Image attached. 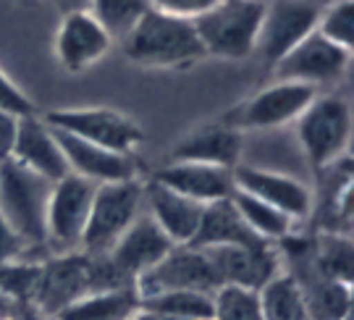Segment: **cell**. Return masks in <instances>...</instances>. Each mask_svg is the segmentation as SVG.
I'll return each mask as SVG.
<instances>
[{"mask_svg":"<svg viewBox=\"0 0 354 320\" xmlns=\"http://www.w3.org/2000/svg\"><path fill=\"white\" fill-rule=\"evenodd\" d=\"M129 286L131 283L115 273L108 257H87L82 252L53 255L50 260L39 263V281L32 299V310L53 320L61 310L74 305L82 297L129 289Z\"/></svg>","mask_w":354,"mask_h":320,"instance_id":"1","label":"cell"},{"mask_svg":"<svg viewBox=\"0 0 354 320\" xmlns=\"http://www.w3.org/2000/svg\"><path fill=\"white\" fill-rule=\"evenodd\" d=\"M124 42V55L145 68H178L197 64L205 55L194 24L150 8Z\"/></svg>","mask_w":354,"mask_h":320,"instance_id":"2","label":"cell"},{"mask_svg":"<svg viewBox=\"0 0 354 320\" xmlns=\"http://www.w3.org/2000/svg\"><path fill=\"white\" fill-rule=\"evenodd\" d=\"M50 189V181L16 163L13 158L0 160V216L32 250L48 247L45 213Z\"/></svg>","mask_w":354,"mask_h":320,"instance_id":"3","label":"cell"},{"mask_svg":"<svg viewBox=\"0 0 354 320\" xmlns=\"http://www.w3.org/2000/svg\"><path fill=\"white\" fill-rule=\"evenodd\" d=\"M145 210V184L140 179L102 184L95 189L92 207L79 252L87 257H105L115 242L131 229Z\"/></svg>","mask_w":354,"mask_h":320,"instance_id":"4","label":"cell"},{"mask_svg":"<svg viewBox=\"0 0 354 320\" xmlns=\"http://www.w3.org/2000/svg\"><path fill=\"white\" fill-rule=\"evenodd\" d=\"M263 11L266 3L257 0H218L210 11L192 21L205 55H218L228 61L252 55Z\"/></svg>","mask_w":354,"mask_h":320,"instance_id":"5","label":"cell"},{"mask_svg":"<svg viewBox=\"0 0 354 320\" xmlns=\"http://www.w3.org/2000/svg\"><path fill=\"white\" fill-rule=\"evenodd\" d=\"M307 160L315 168L333 166L352 140V108L339 95H315L294 121Z\"/></svg>","mask_w":354,"mask_h":320,"instance_id":"6","label":"cell"},{"mask_svg":"<svg viewBox=\"0 0 354 320\" xmlns=\"http://www.w3.org/2000/svg\"><path fill=\"white\" fill-rule=\"evenodd\" d=\"M45 124L121 155H134L145 140V131L134 118L111 108H61L45 115Z\"/></svg>","mask_w":354,"mask_h":320,"instance_id":"7","label":"cell"},{"mask_svg":"<svg viewBox=\"0 0 354 320\" xmlns=\"http://www.w3.org/2000/svg\"><path fill=\"white\" fill-rule=\"evenodd\" d=\"M223 283L218 279L213 260L205 250L197 247H174L168 255L142 279L134 281V292L140 302L165 292H205L215 294Z\"/></svg>","mask_w":354,"mask_h":320,"instance_id":"8","label":"cell"},{"mask_svg":"<svg viewBox=\"0 0 354 320\" xmlns=\"http://www.w3.org/2000/svg\"><path fill=\"white\" fill-rule=\"evenodd\" d=\"M95 189H97L95 184L79 179L74 173L53 184L45 213V234H48V247L55 250V255L79 252Z\"/></svg>","mask_w":354,"mask_h":320,"instance_id":"9","label":"cell"},{"mask_svg":"<svg viewBox=\"0 0 354 320\" xmlns=\"http://www.w3.org/2000/svg\"><path fill=\"white\" fill-rule=\"evenodd\" d=\"M317 16L320 8L310 0H268L254 53H260L263 64L273 68L291 48L315 32Z\"/></svg>","mask_w":354,"mask_h":320,"instance_id":"10","label":"cell"},{"mask_svg":"<svg viewBox=\"0 0 354 320\" xmlns=\"http://www.w3.org/2000/svg\"><path fill=\"white\" fill-rule=\"evenodd\" d=\"M317 90L304 87V84H291V82H273L270 87L252 95L247 103L236 105L228 113L226 124L236 131H266V129L286 126L297 121L307 105L313 103Z\"/></svg>","mask_w":354,"mask_h":320,"instance_id":"11","label":"cell"},{"mask_svg":"<svg viewBox=\"0 0 354 320\" xmlns=\"http://www.w3.org/2000/svg\"><path fill=\"white\" fill-rule=\"evenodd\" d=\"M352 53L342 50L323 39L317 32L304 37L297 48H291L279 64L270 68L273 82H291V84H304L317 90L320 84L339 82L349 66Z\"/></svg>","mask_w":354,"mask_h":320,"instance_id":"12","label":"cell"},{"mask_svg":"<svg viewBox=\"0 0 354 320\" xmlns=\"http://www.w3.org/2000/svg\"><path fill=\"white\" fill-rule=\"evenodd\" d=\"M174 247L176 244L165 236L160 226L147 213H142L105 257L115 268V273L134 286V281L150 273Z\"/></svg>","mask_w":354,"mask_h":320,"instance_id":"13","label":"cell"},{"mask_svg":"<svg viewBox=\"0 0 354 320\" xmlns=\"http://www.w3.org/2000/svg\"><path fill=\"white\" fill-rule=\"evenodd\" d=\"M234 187L244 194H252L263 200L266 205L281 210L291 220H302L313 213V192L307 184L297 181L294 176L266 171L254 166H236L234 168Z\"/></svg>","mask_w":354,"mask_h":320,"instance_id":"14","label":"cell"},{"mask_svg":"<svg viewBox=\"0 0 354 320\" xmlns=\"http://www.w3.org/2000/svg\"><path fill=\"white\" fill-rule=\"evenodd\" d=\"M111 42L113 39L89 11L64 13L55 32V58L68 74H82L111 50Z\"/></svg>","mask_w":354,"mask_h":320,"instance_id":"15","label":"cell"},{"mask_svg":"<svg viewBox=\"0 0 354 320\" xmlns=\"http://www.w3.org/2000/svg\"><path fill=\"white\" fill-rule=\"evenodd\" d=\"M53 134H55V140L64 150L68 171L79 179L89 181L95 187L137 179V163H134L131 155L105 150V147H97L92 142L79 140L74 134H66V131H58V129H53Z\"/></svg>","mask_w":354,"mask_h":320,"instance_id":"16","label":"cell"},{"mask_svg":"<svg viewBox=\"0 0 354 320\" xmlns=\"http://www.w3.org/2000/svg\"><path fill=\"white\" fill-rule=\"evenodd\" d=\"M205 252L213 260L223 286H241L250 292H260L279 273V257L270 242L244 244V247H213Z\"/></svg>","mask_w":354,"mask_h":320,"instance_id":"17","label":"cell"},{"mask_svg":"<svg viewBox=\"0 0 354 320\" xmlns=\"http://www.w3.org/2000/svg\"><path fill=\"white\" fill-rule=\"evenodd\" d=\"M11 158L29 171H35L37 176L48 179L50 184L71 173L53 129L45 124V118H37L32 113L19 118V131H16Z\"/></svg>","mask_w":354,"mask_h":320,"instance_id":"18","label":"cell"},{"mask_svg":"<svg viewBox=\"0 0 354 320\" xmlns=\"http://www.w3.org/2000/svg\"><path fill=\"white\" fill-rule=\"evenodd\" d=\"M145 213L160 226V231L176 247H187L197 236L205 205L152 179L145 184Z\"/></svg>","mask_w":354,"mask_h":320,"instance_id":"19","label":"cell"},{"mask_svg":"<svg viewBox=\"0 0 354 320\" xmlns=\"http://www.w3.org/2000/svg\"><path fill=\"white\" fill-rule=\"evenodd\" d=\"M152 179L163 184L174 192L189 197L200 205H210L218 200H228L236 192L234 187V168L207 166V163H181L171 160L165 168H160Z\"/></svg>","mask_w":354,"mask_h":320,"instance_id":"20","label":"cell"},{"mask_svg":"<svg viewBox=\"0 0 354 320\" xmlns=\"http://www.w3.org/2000/svg\"><path fill=\"white\" fill-rule=\"evenodd\" d=\"M241 153V131L228 124H215L194 131L171 150V160L207 163V166L236 168Z\"/></svg>","mask_w":354,"mask_h":320,"instance_id":"21","label":"cell"},{"mask_svg":"<svg viewBox=\"0 0 354 320\" xmlns=\"http://www.w3.org/2000/svg\"><path fill=\"white\" fill-rule=\"evenodd\" d=\"M263 239L254 236L241 220L239 210L234 207L231 197L205 205L203 220L192 247L197 250H213V247H244V244H260Z\"/></svg>","mask_w":354,"mask_h":320,"instance_id":"22","label":"cell"},{"mask_svg":"<svg viewBox=\"0 0 354 320\" xmlns=\"http://www.w3.org/2000/svg\"><path fill=\"white\" fill-rule=\"evenodd\" d=\"M142 302L134 286L97 292L76 299L74 305L61 310L53 320H134L140 315Z\"/></svg>","mask_w":354,"mask_h":320,"instance_id":"23","label":"cell"},{"mask_svg":"<svg viewBox=\"0 0 354 320\" xmlns=\"http://www.w3.org/2000/svg\"><path fill=\"white\" fill-rule=\"evenodd\" d=\"M299 289L310 320H352V289L346 283L328 281L315 270V279Z\"/></svg>","mask_w":354,"mask_h":320,"instance_id":"24","label":"cell"},{"mask_svg":"<svg viewBox=\"0 0 354 320\" xmlns=\"http://www.w3.org/2000/svg\"><path fill=\"white\" fill-rule=\"evenodd\" d=\"M257 302L263 320H310L302 289L289 273H276L257 292Z\"/></svg>","mask_w":354,"mask_h":320,"instance_id":"25","label":"cell"},{"mask_svg":"<svg viewBox=\"0 0 354 320\" xmlns=\"http://www.w3.org/2000/svg\"><path fill=\"white\" fill-rule=\"evenodd\" d=\"M231 203L234 207L239 210L241 220L247 223V229L252 231L254 236H260L263 242H279V239H286L291 234V226H294V220L286 218L281 210L276 207L266 205L263 200H257L252 194H244V192H236L231 194Z\"/></svg>","mask_w":354,"mask_h":320,"instance_id":"26","label":"cell"},{"mask_svg":"<svg viewBox=\"0 0 354 320\" xmlns=\"http://www.w3.org/2000/svg\"><path fill=\"white\" fill-rule=\"evenodd\" d=\"M313 265H315L317 276L349 286L352 283V239L346 234L326 231L317 239Z\"/></svg>","mask_w":354,"mask_h":320,"instance_id":"27","label":"cell"},{"mask_svg":"<svg viewBox=\"0 0 354 320\" xmlns=\"http://www.w3.org/2000/svg\"><path fill=\"white\" fill-rule=\"evenodd\" d=\"M87 11L108 32L111 39H124L150 11L147 0H89Z\"/></svg>","mask_w":354,"mask_h":320,"instance_id":"28","label":"cell"},{"mask_svg":"<svg viewBox=\"0 0 354 320\" xmlns=\"http://www.w3.org/2000/svg\"><path fill=\"white\" fill-rule=\"evenodd\" d=\"M145 312L174 315V318L210 320L213 318V294L205 292H165L142 302Z\"/></svg>","mask_w":354,"mask_h":320,"instance_id":"29","label":"cell"},{"mask_svg":"<svg viewBox=\"0 0 354 320\" xmlns=\"http://www.w3.org/2000/svg\"><path fill=\"white\" fill-rule=\"evenodd\" d=\"M315 32L330 45L352 53L354 45V0H336L328 8H320Z\"/></svg>","mask_w":354,"mask_h":320,"instance_id":"30","label":"cell"},{"mask_svg":"<svg viewBox=\"0 0 354 320\" xmlns=\"http://www.w3.org/2000/svg\"><path fill=\"white\" fill-rule=\"evenodd\" d=\"M210 320H263L257 292L241 289V286H221L213 294Z\"/></svg>","mask_w":354,"mask_h":320,"instance_id":"31","label":"cell"},{"mask_svg":"<svg viewBox=\"0 0 354 320\" xmlns=\"http://www.w3.org/2000/svg\"><path fill=\"white\" fill-rule=\"evenodd\" d=\"M39 263H3L0 265V294L32 308V299L37 292Z\"/></svg>","mask_w":354,"mask_h":320,"instance_id":"32","label":"cell"},{"mask_svg":"<svg viewBox=\"0 0 354 320\" xmlns=\"http://www.w3.org/2000/svg\"><path fill=\"white\" fill-rule=\"evenodd\" d=\"M218 0H147V6L168 16H176V19H187L194 21L197 16H203L205 11H210Z\"/></svg>","mask_w":354,"mask_h":320,"instance_id":"33","label":"cell"},{"mask_svg":"<svg viewBox=\"0 0 354 320\" xmlns=\"http://www.w3.org/2000/svg\"><path fill=\"white\" fill-rule=\"evenodd\" d=\"M26 250H32V247L6 223V218L0 216V265L3 263H26Z\"/></svg>","mask_w":354,"mask_h":320,"instance_id":"34","label":"cell"},{"mask_svg":"<svg viewBox=\"0 0 354 320\" xmlns=\"http://www.w3.org/2000/svg\"><path fill=\"white\" fill-rule=\"evenodd\" d=\"M0 108H6V111H11V113H16V115L32 113V103H29V97H26L19 87H13L11 82L6 79L3 71H0Z\"/></svg>","mask_w":354,"mask_h":320,"instance_id":"35","label":"cell"},{"mask_svg":"<svg viewBox=\"0 0 354 320\" xmlns=\"http://www.w3.org/2000/svg\"><path fill=\"white\" fill-rule=\"evenodd\" d=\"M19 118L21 115L0 108V160L11 158L13 144H16V131H19Z\"/></svg>","mask_w":354,"mask_h":320,"instance_id":"36","label":"cell"},{"mask_svg":"<svg viewBox=\"0 0 354 320\" xmlns=\"http://www.w3.org/2000/svg\"><path fill=\"white\" fill-rule=\"evenodd\" d=\"M55 6L61 8V13H71V11H87L89 0H55Z\"/></svg>","mask_w":354,"mask_h":320,"instance_id":"37","label":"cell"},{"mask_svg":"<svg viewBox=\"0 0 354 320\" xmlns=\"http://www.w3.org/2000/svg\"><path fill=\"white\" fill-rule=\"evenodd\" d=\"M137 320H192V318H174V315H155V312H145L140 310Z\"/></svg>","mask_w":354,"mask_h":320,"instance_id":"38","label":"cell"},{"mask_svg":"<svg viewBox=\"0 0 354 320\" xmlns=\"http://www.w3.org/2000/svg\"><path fill=\"white\" fill-rule=\"evenodd\" d=\"M257 3H268V0H257Z\"/></svg>","mask_w":354,"mask_h":320,"instance_id":"39","label":"cell"},{"mask_svg":"<svg viewBox=\"0 0 354 320\" xmlns=\"http://www.w3.org/2000/svg\"><path fill=\"white\" fill-rule=\"evenodd\" d=\"M134 320H137V318H134Z\"/></svg>","mask_w":354,"mask_h":320,"instance_id":"40","label":"cell"}]
</instances>
